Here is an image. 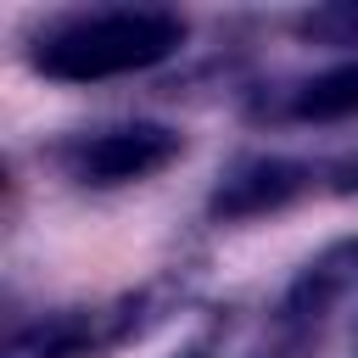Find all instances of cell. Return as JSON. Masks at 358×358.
Instances as JSON below:
<instances>
[{
  "instance_id": "1",
  "label": "cell",
  "mask_w": 358,
  "mask_h": 358,
  "mask_svg": "<svg viewBox=\"0 0 358 358\" xmlns=\"http://www.w3.org/2000/svg\"><path fill=\"white\" fill-rule=\"evenodd\" d=\"M190 39V22L168 6H90L45 17L22 56L34 73L56 84H106L129 73H151L168 56H179Z\"/></svg>"
},
{
  "instance_id": "2",
  "label": "cell",
  "mask_w": 358,
  "mask_h": 358,
  "mask_svg": "<svg viewBox=\"0 0 358 358\" xmlns=\"http://www.w3.org/2000/svg\"><path fill=\"white\" fill-rule=\"evenodd\" d=\"M185 296H190L185 274H157L140 291H123L101 308H50L28 324H11L0 358H106L168 324Z\"/></svg>"
},
{
  "instance_id": "3",
  "label": "cell",
  "mask_w": 358,
  "mask_h": 358,
  "mask_svg": "<svg viewBox=\"0 0 358 358\" xmlns=\"http://www.w3.org/2000/svg\"><path fill=\"white\" fill-rule=\"evenodd\" d=\"M352 291H358V235H336L330 246H319L291 274V285L274 302L268 330L252 341L246 358H313L330 319H336V308Z\"/></svg>"
},
{
  "instance_id": "4",
  "label": "cell",
  "mask_w": 358,
  "mask_h": 358,
  "mask_svg": "<svg viewBox=\"0 0 358 358\" xmlns=\"http://www.w3.org/2000/svg\"><path fill=\"white\" fill-rule=\"evenodd\" d=\"M185 157V134L168 129V123H145V117H129V123H101V129H78L67 140L50 145V162L84 185V190H117V185H140L151 173H162L168 162Z\"/></svg>"
},
{
  "instance_id": "5",
  "label": "cell",
  "mask_w": 358,
  "mask_h": 358,
  "mask_svg": "<svg viewBox=\"0 0 358 358\" xmlns=\"http://www.w3.org/2000/svg\"><path fill=\"white\" fill-rule=\"evenodd\" d=\"M319 185H324V173L313 162L280 157V151H257V157H241V162H229L218 173V185L207 196V218L213 224H252V218L296 207Z\"/></svg>"
},
{
  "instance_id": "6",
  "label": "cell",
  "mask_w": 358,
  "mask_h": 358,
  "mask_svg": "<svg viewBox=\"0 0 358 358\" xmlns=\"http://www.w3.org/2000/svg\"><path fill=\"white\" fill-rule=\"evenodd\" d=\"M252 117L257 123H347V117H358V56H347L324 73H308L285 90H263L252 101Z\"/></svg>"
},
{
  "instance_id": "7",
  "label": "cell",
  "mask_w": 358,
  "mask_h": 358,
  "mask_svg": "<svg viewBox=\"0 0 358 358\" xmlns=\"http://www.w3.org/2000/svg\"><path fill=\"white\" fill-rule=\"evenodd\" d=\"M291 28L313 45H358V6H319V11H302Z\"/></svg>"
},
{
  "instance_id": "8",
  "label": "cell",
  "mask_w": 358,
  "mask_h": 358,
  "mask_svg": "<svg viewBox=\"0 0 358 358\" xmlns=\"http://www.w3.org/2000/svg\"><path fill=\"white\" fill-rule=\"evenodd\" d=\"M319 173H324V190L352 196V190H358V145L341 151V157H330V162H319Z\"/></svg>"
},
{
  "instance_id": "9",
  "label": "cell",
  "mask_w": 358,
  "mask_h": 358,
  "mask_svg": "<svg viewBox=\"0 0 358 358\" xmlns=\"http://www.w3.org/2000/svg\"><path fill=\"white\" fill-rule=\"evenodd\" d=\"M173 358H213V341H207V336H201V341H185Z\"/></svg>"
}]
</instances>
